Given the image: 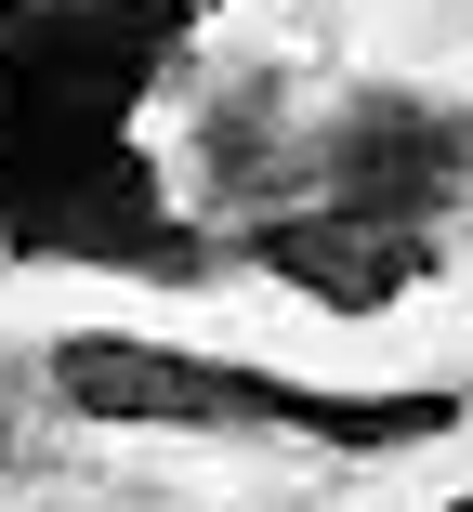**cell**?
<instances>
[{
  "label": "cell",
  "mask_w": 473,
  "mask_h": 512,
  "mask_svg": "<svg viewBox=\"0 0 473 512\" xmlns=\"http://www.w3.org/2000/svg\"><path fill=\"white\" fill-rule=\"evenodd\" d=\"M0 250H40V263H119V276H198V263H211L198 224H171L145 145L92 158V171H66V184L0 197Z\"/></svg>",
  "instance_id": "277c9868"
},
{
  "label": "cell",
  "mask_w": 473,
  "mask_h": 512,
  "mask_svg": "<svg viewBox=\"0 0 473 512\" xmlns=\"http://www.w3.org/2000/svg\"><path fill=\"white\" fill-rule=\"evenodd\" d=\"M276 184H316V211H368V224H434L473 184V119L421 106V92H355V106L276 158Z\"/></svg>",
  "instance_id": "3957f363"
},
{
  "label": "cell",
  "mask_w": 473,
  "mask_h": 512,
  "mask_svg": "<svg viewBox=\"0 0 473 512\" xmlns=\"http://www.w3.org/2000/svg\"><path fill=\"white\" fill-rule=\"evenodd\" d=\"M184 14H198V0H184Z\"/></svg>",
  "instance_id": "52a82bcc"
},
{
  "label": "cell",
  "mask_w": 473,
  "mask_h": 512,
  "mask_svg": "<svg viewBox=\"0 0 473 512\" xmlns=\"http://www.w3.org/2000/svg\"><path fill=\"white\" fill-rule=\"evenodd\" d=\"M53 394L79 421H171V434H303V447H421L460 421V394H316L276 368H224L184 342H132V329H66L53 342Z\"/></svg>",
  "instance_id": "7a4b0ae2"
},
{
  "label": "cell",
  "mask_w": 473,
  "mask_h": 512,
  "mask_svg": "<svg viewBox=\"0 0 473 512\" xmlns=\"http://www.w3.org/2000/svg\"><path fill=\"white\" fill-rule=\"evenodd\" d=\"M237 250L276 289H316L329 316H382L434 276V224H368V211H263V224H237Z\"/></svg>",
  "instance_id": "5b68a950"
},
{
  "label": "cell",
  "mask_w": 473,
  "mask_h": 512,
  "mask_svg": "<svg viewBox=\"0 0 473 512\" xmlns=\"http://www.w3.org/2000/svg\"><path fill=\"white\" fill-rule=\"evenodd\" d=\"M447 512H473V499H447Z\"/></svg>",
  "instance_id": "8992f818"
},
{
  "label": "cell",
  "mask_w": 473,
  "mask_h": 512,
  "mask_svg": "<svg viewBox=\"0 0 473 512\" xmlns=\"http://www.w3.org/2000/svg\"><path fill=\"white\" fill-rule=\"evenodd\" d=\"M171 40L184 0H0V197L119 158Z\"/></svg>",
  "instance_id": "6da1fadb"
}]
</instances>
